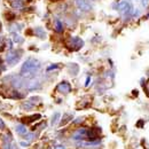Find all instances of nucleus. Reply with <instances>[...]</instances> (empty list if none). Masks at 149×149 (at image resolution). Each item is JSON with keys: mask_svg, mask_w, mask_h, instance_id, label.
<instances>
[{"mask_svg": "<svg viewBox=\"0 0 149 149\" xmlns=\"http://www.w3.org/2000/svg\"><path fill=\"white\" fill-rule=\"evenodd\" d=\"M54 149H65V146L64 145H56Z\"/></svg>", "mask_w": 149, "mask_h": 149, "instance_id": "a878e982", "label": "nucleus"}, {"mask_svg": "<svg viewBox=\"0 0 149 149\" xmlns=\"http://www.w3.org/2000/svg\"><path fill=\"white\" fill-rule=\"evenodd\" d=\"M83 46H84V41L79 37H72L70 39L69 44H68V47H69L70 49H72V51H78V49H80Z\"/></svg>", "mask_w": 149, "mask_h": 149, "instance_id": "20e7f679", "label": "nucleus"}, {"mask_svg": "<svg viewBox=\"0 0 149 149\" xmlns=\"http://www.w3.org/2000/svg\"><path fill=\"white\" fill-rule=\"evenodd\" d=\"M90 81H91V77L88 76V77L86 78V81H85V86H88V84H90Z\"/></svg>", "mask_w": 149, "mask_h": 149, "instance_id": "cd10ccee", "label": "nucleus"}, {"mask_svg": "<svg viewBox=\"0 0 149 149\" xmlns=\"http://www.w3.org/2000/svg\"><path fill=\"white\" fill-rule=\"evenodd\" d=\"M13 42L21 44V42H23V38L21 37L17 32H13Z\"/></svg>", "mask_w": 149, "mask_h": 149, "instance_id": "a211bd4d", "label": "nucleus"}, {"mask_svg": "<svg viewBox=\"0 0 149 149\" xmlns=\"http://www.w3.org/2000/svg\"><path fill=\"white\" fill-rule=\"evenodd\" d=\"M35 35H36L38 38H40V39H45V38H46V32L44 31V29H42L41 26H37V28L35 29Z\"/></svg>", "mask_w": 149, "mask_h": 149, "instance_id": "4468645a", "label": "nucleus"}, {"mask_svg": "<svg viewBox=\"0 0 149 149\" xmlns=\"http://www.w3.org/2000/svg\"><path fill=\"white\" fill-rule=\"evenodd\" d=\"M19 146L23 147V148H26V147H29L30 145H29V141H21V142H19Z\"/></svg>", "mask_w": 149, "mask_h": 149, "instance_id": "5701e85b", "label": "nucleus"}, {"mask_svg": "<svg viewBox=\"0 0 149 149\" xmlns=\"http://www.w3.org/2000/svg\"><path fill=\"white\" fill-rule=\"evenodd\" d=\"M23 138H24L26 141H30V140H32V139L35 138V134H33V133H26V134L23 135Z\"/></svg>", "mask_w": 149, "mask_h": 149, "instance_id": "4be33fe9", "label": "nucleus"}, {"mask_svg": "<svg viewBox=\"0 0 149 149\" xmlns=\"http://www.w3.org/2000/svg\"><path fill=\"white\" fill-rule=\"evenodd\" d=\"M71 119H72V115H71V113H64L63 117H62V119H61V122H60L58 124H60V126H64V125H67Z\"/></svg>", "mask_w": 149, "mask_h": 149, "instance_id": "1a4fd4ad", "label": "nucleus"}, {"mask_svg": "<svg viewBox=\"0 0 149 149\" xmlns=\"http://www.w3.org/2000/svg\"><path fill=\"white\" fill-rule=\"evenodd\" d=\"M117 10L120 12L122 14H124V15H131L133 13V6H132L130 1L122 0L117 6Z\"/></svg>", "mask_w": 149, "mask_h": 149, "instance_id": "7ed1b4c3", "label": "nucleus"}, {"mask_svg": "<svg viewBox=\"0 0 149 149\" xmlns=\"http://www.w3.org/2000/svg\"><path fill=\"white\" fill-rule=\"evenodd\" d=\"M5 129H6V124H5L3 119L0 117V130H5Z\"/></svg>", "mask_w": 149, "mask_h": 149, "instance_id": "b1692460", "label": "nucleus"}, {"mask_svg": "<svg viewBox=\"0 0 149 149\" xmlns=\"http://www.w3.org/2000/svg\"><path fill=\"white\" fill-rule=\"evenodd\" d=\"M60 119H61V113L60 112H54L53 116H52V119H51V125L54 126L57 123H60Z\"/></svg>", "mask_w": 149, "mask_h": 149, "instance_id": "2eb2a0df", "label": "nucleus"}, {"mask_svg": "<svg viewBox=\"0 0 149 149\" xmlns=\"http://www.w3.org/2000/svg\"><path fill=\"white\" fill-rule=\"evenodd\" d=\"M12 8L14 9H22L24 7V2L22 0H12V3H10Z\"/></svg>", "mask_w": 149, "mask_h": 149, "instance_id": "ddd939ff", "label": "nucleus"}, {"mask_svg": "<svg viewBox=\"0 0 149 149\" xmlns=\"http://www.w3.org/2000/svg\"><path fill=\"white\" fill-rule=\"evenodd\" d=\"M49 149H51V148H49Z\"/></svg>", "mask_w": 149, "mask_h": 149, "instance_id": "c756f323", "label": "nucleus"}, {"mask_svg": "<svg viewBox=\"0 0 149 149\" xmlns=\"http://www.w3.org/2000/svg\"><path fill=\"white\" fill-rule=\"evenodd\" d=\"M15 131H16V133L19 134V135H24V134H26L28 133V130H26V126L24 125V124H19V125H16L15 126Z\"/></svg>", "mask_w": 149, "mask_h": 149, "instance_id": "9d476101", "label": "nucleus"}, {"mask_svg": "<svg viewBox=\"0 0 149 149\" xmlns=\"http://www.w3.org/2000/svg\"><path fill=\"white\" fill-rule=\"evenodd\" d=\"M63 23H62V21L58 19H56L54 21V30H55L56 32H58V33H61V32H63Z\"/></svg>", "mask_w": 149, "mask_h": 149, "instance_id": "9b49d317", "label": "nucleus"}, {"mask_svg": "<svg viewBox=\"0 0 149 149\" xmlns=\"http://www.w3.org/2000/svg\"><path fill=\"white\" fill-rule=\"evenodd\" d=\"M21 56H22V51H19V49L10 51L6 55V62H7L8 65H15L19 62Z\"/></svg>", "mask_w": 149, "mask_h": 149, "instance_id": "f03ea898", "label": "nucleus"}, {"mask_svg": "<svg viewBox=\"0 0 149 149\" xmlns=\"http://www.w3.org/2000/svg\"><path fill=\"white\" fill-rule=\"evenodd\" d=\"M145 92L147 93V95L149 96V80L146 83V86H145Z\"/></svg>", "mask_w": 149, "mask_h": 149, "instance_id": "393cba45", "label": "nucleus"}, {"mask_svg": "<svg viewBox=\"0 0 149 149\" xmlns=\"http://www.w3.org/2000/svg\"><path fill=\"white\" fill-rule=\"evenodd\" d=\"M13 136L10 135V133H7L3 135L2 138V148L3 149H12L13 146Z\"/></svg>", "mask_w": 149, "mask_h": 149, "instance_id": "0eeeda50", "label": "nucleus"}, {"mask_svg": "<svg viewBox=\"0 0 149 149\" xmlns=\"http://www.w3.org/2000/svg\"><path fill=\"white\" fill-rule=\"evenodd\" d=\"M74 3L81 12H90L93 8L92 3L88 0H74Z\"/></svg>", "mask_w": 149, "mask_h": 149, "instance_id": "39448f33", "label": "nucleus"}, {"mask_svg": "<svg viewBox=\"0 0 149 149\" xmlns=\"http://www.w3.org/2000/svg\"><path fill=\"white\" fill-rule=\"evenodd\" d=\"M149 5V0H142V6L143 7H147Z\"/></svg>", "mask_w": 149, "mask_h": 149, "instance_id": "bb28decb", "label": "nucleus"}, {"mask_svg": "<svg viewBox=\"0 0 149 149\" xmlns=\"http://www.w3.org/2000/svg\"><path fill=\"white\" fill-rule=\"evenodd\" d=\"M71 85H70V83L69 81H67V80H63V81H61L57 86H56V91L57 92H60L61 94H69L71 92Z\"/></svg>", "mask_w": 149, "mask_h": 149, "instance_id": "423d86ee", "label": "nucleus"}, {"mask_svg": "<svg viewBox=\"0 0 149 149\" xmlns=\"http://www.w3.org/2000/svg\"><path fill=\"white\" fill-rule=\"evenodd\" d=\"M81 120H83V118H79V119H76V120H74V123H76V124H79Z\"/></svg>", "mask_w": 149, "mask_h": 149, "instance_id": "c85d7f7f", "label": "nucleus"}, {"mask_svg": "<svg viewBox=\"0 0 149 149\" xmlns=\"http://www.w3.org/2000/svg\"><path fill=\"white\" fill-rule=\"evenodd\" d=\"M29 101H30L31 103H33L35 106H37L38 103H40L41 99H40L39 96H32V97H30V99H29Z\"/></svg>", "mask_w": 149, "mask_h": 149, "instance_id": "6ab92c4d", "label": "nucleus"}, {"mask_svg": "<svg viewBox=\"0 0 149 149\" xmlns=\"http://www.w3.org/2000/svg\"><path fill=\"white\" fill-rule=\"evenodd\" d=\"M58 68H60V64H51V65H48V67H47L46 71H47V72H51V71L56 70V69H58Z\"/></svg>", "mask_w": 149, "mask_h": 149, "instance_id": "aec40b11", "label": "nucleus"}, {"mask_svg": "<svg viewBox=\"0 0 149 149\" xmlns=\"http://www.w3.org/2000/svg\"><path fill=\"white\" fill-rule=\"evenodd\" d=\"M21 29H22V25H21V24H17V23H12L10 26H9V30H10L12 32H19Z\"/></svg>", "mask_w": 149, "mask_h": 149, "instance_id": "f3484780", "label": "nucleus"}, {"mask_svg": "<svg viewBox=\"0 0 149 149\" xmlns=\"http://www.w3.org/2000/svg\"><path fill=\"white\" fill-rule=\"evenodd\" d=\"M35 107H36V106H35L33 103H31L29 100L22 104V109H24V110H26V111H30V110H32Z\"/></svg>", "mask_w": 149, "mask_h": 149, "instance_id": "dca6fc26", "label": "nucleus"}, {"mask_svg": "<svg viewBox=\"0 0 149 149\" xmlns=\"http://www.w3.org/2000/svg\"><path fill=\"white\" fill-rule=\"evenodd\" d=\"M40 67H41V63L39 60L30 57L23 62L21 67V76L23 78H32L39 71Z\"/></svg>", "mask_w": 149, "mask_h": 149, "instance_id": "f257e3e1", "label": "nucleus"}, {"mask_svg": "<svg viewBox=\"0 0 149 149\" xmlns=\"http://www.w3.org/2000/svg\"><path fill=\"white\" fill-rule=\"evenodd\" d=\"M3 16L6 17L7 21H13L14 17H15V15H14V14H10V12H6V13L3 14Z\"/></svg>", "mask_w": 149, "mask_h": 149, "instance_id": "412c9836", "label": "nucleus"}, {"mask_svg": "<svg viewBox=\"0 0 149 149\" xmlns=\"http://www.w3.org/2000/svg\"><path fill=\"white\" fill-rule=\"evenodd\" d=\"M40 117H41V116H40L39 113L33 115V116H28V117H24V118H23V122H24V123H26V124H31V123H33L35 120L39 119Z\"/></svg>", "mask_w": 149, "mask_h": 149, "instance_id": "f8f14e48", "label": "nucleus"}, {"mask_svg": "<svg viewBox=\"0 0 149 149\" xmlns=\"http://www.w3.org/2000/svg\"><path fill=\"white\" fill-rule=\"evenodd\" d=\"M28 90L29 91H36L39 88V86H40V84H39V81H38L37 79H31L29 83H28Z\"/></svg>", "mask_w": 149, "mask_h": 149, "instance_id": "6e6552de", "label": "nucleus"}]
</instances>
